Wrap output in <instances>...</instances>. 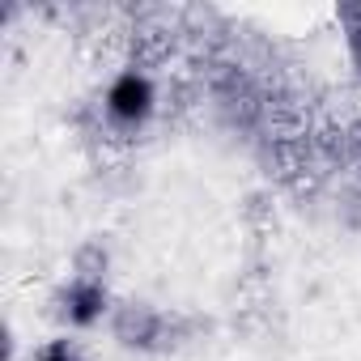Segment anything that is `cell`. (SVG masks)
I'll return each instance as SVG.
<instances>
[{
    "label": "cell",
    "mask_w": 361,
    "mask_h": 361,
    "mask_svg": "<svg viewBox=\"0 0 361 361\" xmlns=\"http://www.w3.org/2000/svg\"><path fill=\"white\" fill-rule=\"evenodd\" d=\"M102 306H106V293L98 281H77L68 289V319L73 323H94L102 314Z\"/></svg>",
    "instance_id": "cell-2"
},
{
    "label": "cell",
    "mask_w": 361,
    "mask_h": 361,
    "mask_svg": "<svg viewBox=\"0 0 361 361\" xmlns=\"http://www.w3.org/2000/svg\"><path fill=\"white\" fill-rule=\"evenodd\" d=\"M149 111H153V81L145 77V73H119L115 81H111V90H106V115L115 119V123H145L149 119Z\"/></svg>",
    "instance_id": "cell-1"
},
{
    "label": "cell",
    "mask_w": 361,
    "mask_h": 361,
    "mask_svg": "<svg viewBox=\"0 0 361 361\" xmlns=\"http://www.w3.org/2000/svg\"><path fill=\"white\" fill-rule=\"evenodd\" d=\"M39 361H81V353H77L68 340H51V344L39 353Z\"/></svg>",
    "instance_id": "cell-3"
}]
</instances>
